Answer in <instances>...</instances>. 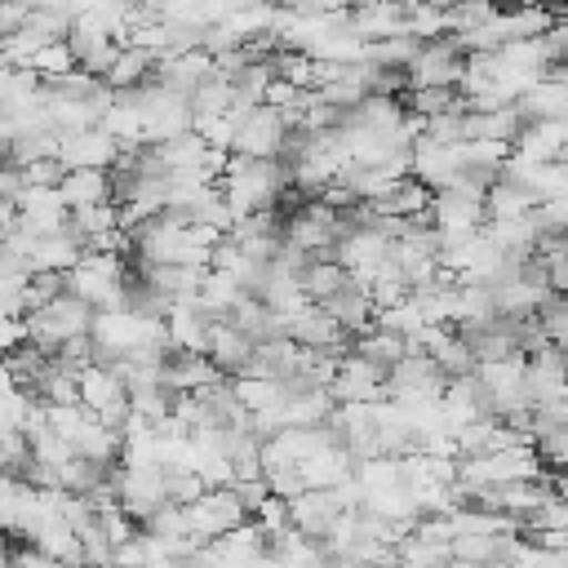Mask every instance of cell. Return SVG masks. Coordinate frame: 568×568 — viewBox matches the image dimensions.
I'll return each mask as SVG.
<instances>
[{
    "label": "cell",
    "mask_w": 568,
    "mask_h": 568,
    "mask_svg": "<svg viewBox=\"0 0 568 568\" xmlns=\"http://www.w3.org/2000/svg\"><path fill=\"white\" fill-rule=\"evenodd\" d=\"M288 164L284 160H244V155H231L226 160V173L217 182L231 217H253V213H271L280 209L284 191H288Z\"/></svg>",
    "instance_id": "6da1fadb"
},
{
    "label": "cell",
    "mask_w": 568,
    "mask_h": 568,
    "mask_svg": "<svg viewBox=\"0 0 568 568\" xmlns=\"http://www.w3.org/2000/svg\"><path fill=\"white\" fill-rule=\"evenodd\" d=\"M67 293L75 302H84L93 315L98 311H120L124 306V288H129V271L124 257L115 253H84L67 275H62Z\"/></svg>",
    "instance_id": "7a4b0ae2"
},
{
    "label": "cell",
    "mask_w": 568,
    "mask_h": 568,
    "mask_svg": "<svg viewBox=\"0 0 568 568\" xmlns=\"http://www.w3.org/2000/svg\"><path fill=\"white\" fill-rule=\"evenodd\" d=\"M138 115H142V146H164V142H178L191 133V102L164 84H142L133 93H124Z\"/></svg>",
    "instance_id": "3957f363"
},
{
    "label": "cell",
    "mask_w": 568,
    "mask_h": 568,
    "mask_svg": "<svg viewBox=\"0 0 568 568\" xmlns=\"http://www.w3.org/2000/svg\"><path fill=\"white\" fill-rule=\"evenodd\" d=\"M22 324H27V342L40 346L44 355H53L58 346H67V342H75V337H89L93 311H89L84 302H75L71 293H62V297H53V302L27 311Z\"/></svg>",
    "instance_id": "277c9868"
},
{
    "label": "cell",
    "mask_w": 568,
    "mask_h": 568,
    "mask_svg": "<svg viewBox=\"0 0 568 568\" xmlns=\"http://www.w3.org/2000/svg\"><path fill=\"white\" fill-rule=\"evenodd\" d=\"M280 240H284V248H293V253L306 257V262L333 257V248H337V240H342V213H333V209H324L320 200H311V204L284 213Z\"/></svg>",
    "instance_id": "5b68a950"
},
{
    "label": "cell",
    "mask_w": 568,
    "mask_h": 568,
    "mask_svg": "<svg viewBox=\"0 0 568 568\" xmlns=\"http://www.w3.org/2000/svg\"><path fill=\"white\" fill-rule=\"evenodd\" d=\"M240 524H248V510L240 506V497L231 488H209L204 497H195L186 506V528H191V541L195 546H209V541H222L226 532H235Z\"/></svg>",
    "instance_id": "8992f818"
},
{
    "label": "cell",
    "mask_w": 568,
    "mask_h": 568,
    "mask_svg": "<svg viewBox=\"0 0 568 568\" xmlns=\"http://www.w3.org/2000/svg\"><path fill=\"white\" fill-rule=\"evenodd\" d=\"M115 506L133 519V524H146L160 506H169V493H164V470L160 466H115Z\"/></svg>",
    "instance_id": "52a82bcc"
},
{
    "label": "cell",
    "mask_w": 568,
    "mask_h": 568,
    "mask_svg": "<svg viewBox=\"0 0 568 568\" xmlns=\"http://www.w3.org/2000/svg\"><path fill=\"white\" fill-rule=\"evenodd\" d=\"M284 142H288V124L280 111L271 106H253L240 115L235 124V146L231 155H244V160H284Z\"/></svg>",
    "instance_id": "ba28073f"
},
{
    "label": "cell",
    "mask_w": 568,
    "mask_h": 568,
    "mask_svg": "<svg viewBox=\"0 0 568 568\" xmlns=\"http://www.w3.org/2000/svg\"><path fill=\"white\" fill-rule=\"evenodd\" d=\"M404 75H408V89H453L457 93V84L466 75V53L448 36L430 40V44L417 49V58H413V67Z\"/></svg>",
    "instance_id": "9c48e42d"
},
{
    "label": "cell",
    "mask_w": 568,
    "mask_h": 568,
    "mask_svg": "<svg viewBox=\"0 0 568 568\" xmlns=\"http://www.w3.org/2000/svg\"><path fill=\"white\" fill-rule=\"evenodd\" d=\"M284 333H288V342L293 346H302V351H315V355H346L351 346H346V333H342V324L324 311V306H302L297 315H288L284 320Z\"/></svg>",
    "instance_id": "30bf717a"
},
{
    "label": "cell",
    "mask_w": 568,
    "mask_h": 568,
    "mask_svg": "<svg viewBox=\"0 0 568 568\" xmlns=\"http://www.w3.org/2000/svg\"><path fill=\"white\" fill-rule=\"evenodd\" d=\"M13 213H18V226L31 235H58L67 231V217H71L58 186H18Z\"/></svg>",
    "instance_id": "8fae6325"
},
{
    "label": "cell",
    "mask_w": 568,
    "mask_h": 568,
    "mask_svg": "<svg viewBox=\"0 0 568 568\" xmlns=\"http://www.w3.org/2000/svg\"><path fill=\"white\" fill-rule=\"evenodd\" d=\"M284 506H288V528L302 532L306 541H324L333 532V524L342 519V506H337L333 488H306V493L288 497Z\"/></svg>",
    "instance_id": "7c38bea8"
},
{
    "label": "cell",
    "mask_w": 568,
    "mask_h": 568,
    "mask_svg": "<svg viewBox=\"0 0 568 568\" xmlns=\"http://www.w3.org/2000/svg\"><path fill=\"white\" fill-rule=\"evenodd\" d=\"M120 160V146L102 133V129H84V133H62L58 138V164L67 173L93 169V173H111Z\"/></svg>",
    "instance_id": "4fadbf2b"
},
{
    "label": "cell",
    "mask_w": 568,
    "mask_h": 568,
    "mask_svg": "<svg viewBox=\"0 0 568 568\" xmlns=\"http://www.w3.org/2000/svg\"><path fill=\"white\" fill-rule=\"evenodd\" d=\"M213 315L191 297V302H173L164 311V333H169V351L173 355H204L209 351V333H213Z\"/></svg>",
    "instance_id": "5bb4252c"
},
{
    "label": "cell",
    "mask_w": 568,
    "mask_h": 568,
    "mask_svg": "<svg viewBox=\"0 0 568 568\" xmlns=\"http://www.w3.org/2000/svg\"><path fill=\"white\" fill-rule=\"evenodd\" d=\"M328 395H333V404H377V399H386V373H377L373 364H364L359 355L346 351L337 359Z\"/></svg>",
    "instance_id": "9a60e30c"
},
{
    "label": "cell",
    "mask_w": 568,
    "mask_h": 568,
    "mask_svg": "<svg viewBox=\"0 0 568 568\" xmlns=\"http://www.w3.org/2000/svg\"><path fill=\"white\" fill-rule=\"evenodd\" d=\"M297 475H302V484L306 488H337V484H346L351 475H355V457L337 444V435L328 430L302 462H297Z\"/></svg>",
    "instance_id": "2e32d148"
},
{
    "label": "cell",
    "mask_w": 568,
    "mask_h": 568,
    "mask_svg": "<svg viewBox=\"0 0 568 568\" xmlns=\"http://www.w3.org/2000/svg\"><path fill=\"white\" fill-rule=\"evenodd\" d=\"M408 160H413V178H417L430 195L444 191V186H453L457 173L466 169V164H462V146H435V142H426V138H417V142L408 146Z\"/></svg>",
    "instance_id": "e0dca14e"
},
{
    "label": "cell",
    "mask_w": 568,
    "mask_h": 568,
    "mask_svg": "<svg viewBox=\"0 0 568 568\" xmlns=\"http://www.w3.org/2000/svg\"><path fill=\"white\" fill-rule=\"evenodd\" d=\"M253 337H244L235 324H226V320H217L213 324V333H209V364L226 377V382H235V377H244L248 373V364H253Z\"/></svg>",
    "instance_id": "ac0fdd59"
},
{
    "label": "cell",
    "mask_w": 568,
    "mask_h": 568,
    "mask_svg": "<svg viewBox=\"0 0 568 568\" xmlns=\"http://www.w3.org/2000/svg\"><path fill=\"white\" fill-rule=\"evenodd\" d=\"M75 390H80V408L93 413V417H102V413L129 404V390H124V382H120V373H115L111 364H89V368H80V373H75Z\"/></svg>",
    "instance_id": "d6986e66"
},
{
    "label": "cell",
    "mask_w": 568,
    "mask_h": 568,
    "mask_svg": "<svg viewBox=\"0 0 568 568\" xmlns=\"http://www.w3.org/2000/svg\"><path fill=\"white\" fill-rule=\"evenodd\" d=\"M346 27L355 40L364 44H377V40H390V36H408V22H404V4H359V9H346Z\"/></svg>",
    "instance_id": "ffe728a7"
},
{
    "label": "cell",
    "mask_w": 568,
    "mask_h": 568,
    "mask_svg": "<svg viewBox=\"0 0 568 568\" xmlns=\"http://www.w3.org/2000/svg\"><path fill=\"white\" fill-rule=\"evenodd\" d=\"M213 75V58L204 49H191V53H173V58H160L155 62V84L182 93L191 102V93Z\"/></svg>",
    "instance_id": "44dd1931"
},
{
    "label": "cell",
    "mask_w": 568,
    "mask_h": 568,
    "mask_svg": "<svg viewBox=\"0 0 568 568\" xmlns=\"http://www.w3.org/2000/svg\"><path fill=\"white\" fill-rule=\"evenodd\" d=\"M537 204H541V195L532 186L510 182V178H493L488 191H484V222H519Z\"/></svg>",
    "instance_id": "7402d4cb"
},
{
    "label": "cell",
    "mask_w": 568,
    "mask_h": 568,
    "mask_svg": "<svg viewBox=\"0 0 568 568\" xmlns=\"http://www.w3.org/2000/svg\"><path fill=\"white\" fill-rule=\"evenodd\" d=\"M324 311L342 324V333H346V337H351V333H355V337H359V333H368V328H373V320H377V306H373L368 288H364V284H355L351 275H346V284L324 302Z\"/></svg>",
    "instance_id": "603a6c76"
},
{
    "label": "cell",
    "mask_w": 568,
    "mask_h": 568,
    "mask_svg": "<svg viewBox=\"0 0 568 568\" xmlns=\"http://www.w3.org/2000/svg\"><path fill=\"white\" fill-rule=\"evenodd\" d=\"M36 519H40V510H36V488H31L27 479H9V475H0V528H4V532H18V537L31 541Z\"/></svg>",
    "instance_id": "cb8c5ba5"
},
{
    "label": "cell",
    "mask_w": 568,
    "mask_h": 568,
    "mask_svg": "<svg viewBox=\"0 0 568 568\" xmlns=\"http://www.w3.org/2000/svg\"><path fill=\"white\" fill-rule=\"evenodd\" d=\"M515 111L524 115V124H550V120H568V84L559 75H541L519 102Z\"/></svg>",
    "instance_id": "d4e9b609"
},
{
    "label": "cell",
    "mask_w": 568,
    "mask_h": 568,
    "mask_svg": "<svg viewBox=\"0 0 568 568\" xmlns=\"http://www.w3.org/2000/svg\"><path fill=\"white\" fill-rule=\"evenodd\" d=\"M462 133H466V142H501V146H515V138L524 133V115L515 106L466 111L462 115Z\"/></svg>",
    "instance_id": "484cf974"
},
{
    "label": "cell",
    "mask_w": 568,
    "mask_h": 568,
    "mask_svg": "<svg viewBox=\"0 0 568 568\" xmlns=\"http://www.w3.org/2000/svg\"><path fill=\"white\" fill-rule=\"evenodd\" d=\"M67 44H71V53H75V71H84V75H93V80H106V71H111L115 58H120V44L106 40V36H98V31L71 27V31H67Z\"/></svg>",
    "instance_id": "4316f807"
},
{
    "label": "cell",
    "mask_w": 568,
    "mask_h": 568,
    "mask_svg": "<svg viewBox=\"0 0 568 568\" xmlns=\"http://www.w3.org/2000/svg\"><path fill=\"white\" fill-rule=\"evenodd\" d=\"M138 280H142L164 306H173V302H191V297L200 293L204 271H191V266H142Z\"/></svg>",
    "instance_id": "83f0119b"
},
{
    "label": "cell",
    "mask_w": 568,
    "mask_h": 568,
    "mask_svg": "<svg viewBox=\"0 0 568 568\" xmlns=\"http://www.w3.org/2000/svg\"><path fill=\"white\" fill-rule=\"evenodd\" d=\"M58 195H62L67 213L93 209V204H111V173H93V169L67 173V178L58 182Z\"/></svg>",
    "instance_id": "f1b7e54d"
},
{
    "label": "cell",
    "mask_w": 568,
    "mask_h": 568,
    "mask_svg": "<svg viewBox=\"0 0 568 568\" xmlns=\"http://www.w3.org/2000/svg\"><path fill=\"white\" fill-rule=\"evenodd\" d=\"M155 80V58L146 53V49H120V58H115V67L106 71V89L111 93H133V89H142V84H151Z\"/></svg>",
    "instance_id": "f546056e"
},
{
    "label": "cell",
    "mask_w": 568,
    "mask_h": 568,
    "mask_svg": "<svg viewBox=\"0 0 568 568\" xmlns=\"http://www.w3.org/2000/svg\"><path fill=\"white\" fill-rule=\"evenodd\" d=\"M351 355H359V359L373 364L377 373H390L408 351H404V337H395V333H386V328H368V333H359V337L351 342Z\"/></svg>",
    "instance_id": "4dcf8cb0"
},
{
    "label": "cell",
    "mask_w": 568,
    "mask_h": 568,
    "mask_svg": "<svg viewBox=\"0 0 568 568\" xmlns=\"http://www.w3.org/2000/svg\"><path fill=\"white\" fill-rule=\"evenodd\" d=\"M395 564L399 568H448L453 564V546H444V541H426V537H417L413 528L395 541Z\"/></svg>",
    "instance_id": "1f68e13d"
},
{
    "label": "cell",
    "mask_w": 568,
    "mask_h": 568,
    "mask_svg": "<svg viewBox=\"0 0 568 568\" xmlns=\"http://www.w3.org/2000/svg\"><path fill=\"white\" fill-rule=\"evenodd\" d=\"M297 284H302V293H306V302H315V306H324L342 284H346V271L333 262V257H315V262H306L302 266V275H297Z\"/></svg>",
    "instance_id": "d6a6232c"
},
{
    "label": "cell",
    "mask_w": 568,
    "mask_h": 568,
    "mask_svg": "<svg viewBox=\"0 0 568 568\" xmlns=\"http://www.w3.org/2000/svg\"><path fill=\"white\" fill-rule=\"evenodd\" d=\"M231 390H235V404H240L248 417H257V413H271V408L284 399V382H271V377H253V373L235 377V382H231Z\"/></svg>",
    "instance_id": "836d02e7"
},
{
    "label": "cell",
    "mask_w": 568,
    "mask_h": 568,
    "mask_svg": "<svg viewBox=\"0 0 568 568\" xmlns=\"http://www.w3.org/2000/svg\"><path fill=\"white\" fill-rule=\"evenodd\" d=\"M315 98L328 106V111H337V115H351L364 98H368V89H364V80H359V67H346L337 80H328V84H320L315 89Z\"/></svg>",
    "instance_id": "e575fe53"
},
{
    "label": "cell",
    "mask_w": 568,
    "mask_h": 568,
    "mask_svg": "<svg viewBox=\"0 0 568 568\" xmlns=\"http://www.w3.org/2000/svg\"><path fill=\"white\" fill-rule=\"evenodd\" d=\"M240 284L231 280V275H222V271H204V280H200V293H195V302L213 315V320H226L235 306H240Z\"/></svg>",
    "instance_id": "d590c367"
},
{
    "label": "cell",
    "mask_w": 568,
    "mask_h": 568,
    "mask_svg": "<svg viewBox=\"0 0 568 568\" xmlns=\"http://www.w3.org/2000/svg\"><path fill=\"white\" fill-rule=\"evenodd\" d=\"M27 71H36V80H40V84H58V80L75 75V53H71V44H67V40H53V44H44V49L31 58V67H27Z\"/></svg>",
    "instance_id": "8d00e7d4"
},
{
    "label": "cell",
    "mask_w": 568,
    "mask_h": 568,
    "mask_svg": "<svg viewBox=\"0 0 568 568\" xmlns=\"http://www.w3.org/2000/svg\"><path fill=\"white\" fill-rule=\"evenodd\" d=\"M67 231H71L80 244H89V240H98V235H111V231H120V222H115V204L75 209V213L67 217Z\"/></svg>",
    "instance_id": "74e56055"
},
{
    "label": "cell",
    "mask_w": 568,
    "mask_h": 568,
    "mask_svg": "<svg viewBox=\"0 0 568 568\" xmlns=\"http://www.w3.org/2000/svg\"><path fill=\"white\" fill-rule=\"evenodd\" d=\"M164 493H169V501H173V506H182V510H186L195 497H204V484H200L191 470H173V475H164Z\"/></svg>",
    "instance_id": "f35d334b"
},
{
    "label": "cell",
    "mask_w": 568,
    "mask_h": 568,
    "mask_svg": "<svg viewBox=\"0 0 568 568\" xmlns=\"http://www.w3.org/2000/svg\"><path fill=\"white\" fill-rule=\"evenodd\" d=\"M111 568H146V537H142V528L111 550Z\"/></svg>",
    "instance_id": "ab89813d"
},
{
    "label": "cell",
    "mask_w": 568,
    "mask_h": 568,
    "mask_svg": "<svg viewBox=\"0 0 568 568\" xmlns=\"http://www.w3.org/2000/svg\"><path fill=\"white\" fill-rule=\"evenodd\" d=\"M67 178V169L58 160H36L22 169V186H58Z\"/></svg>",
    "instance_id": "60d3db41"
},
{
    "label": "cell",
    "mask_w": 568,
    "mask_h": 568,
    "mask_svg": "<svg viewBox=\"0 0 568 568\" xmlns=\"http://www.w3.org/2000/svg\"><path fill=\"white\" fill-rule=\"evenodd\" d=\"M537 448V457L541 462H550L555 470H568V426L564 430H555V435H546L541 444H532Z\"/></svg>",
    "instance_id": "b9f144b4"
},
{
    "label": "cell",
    "mask_w": 568,
    "mask_h": 568,
    "mask_svg": "<svg viewBox=\"0 0 568 568\" xmlns=\"http://www.w3.org/2000/svg\"><path fill=\"white\" fill-rule=\"evenodd\" d=\"M231 493L240 497V506L248 510V519L257 515V506L271 497V488H266V479H244V484H231Z\"/></svg>",
    "instance_id": "7bdbcfd3"
},
{
    "label": "cell",
    "mask_w": 568,
    "mask_h": 568,
    "mask_svg": "<svg viewBox=\"0 0 568 568\" xmlns=\"http://www.w3.org/2000/svg\"><path fill=\"white\" fill-rule=\"evenodd\" d=\"M31 9H36V4H0V40L18 36V31L31 22Z\"/></svg>",
    "instance_id": "ee69618b"
},
{
    "label": "cell",
    "mask_w": 568,
    "mask_h": 568,
    "mask_svg": "<svg viewBox=\"0 0 568 568\" xmlns=\"http://www.w3.org/2000/svg\"><path fill=\"white\" fill-rule=\"evenodd\" d=\"M18 346H27V324L22 320H0V355H13Z\"/></svg>",
    "instance_id": "f6af8a7d"
},
{
    "label": "cell",
    "mask_w": 568,
    "mask_h": 568,
    "mask_svg": "<svg viewBox=\"0 0 568 568\" xmlns=\"http://www.w3.org/2000/svg\"><path fill=\"white\" fill-rule=\"evenodd\" d=\"M550 493H555L559 501H568V470H555V479H550Z\"/></svg>",
    "instance_id": "bcb514c9"
},
{
    "label": "cell",
    "mask_w": 568,
    "mask_h": 568,
    "mask_svg": "<svg viewBox=\"0 0 568 568\" xmlns=\"http://www.w3.org/2000/svg\"><path fill=\"white\" fill-rule=\"evenodd\" d=\"M448 568H479V564H457V559H453V564H448Z\"/></svg>",
    "instance_id": "7dc6e473"
}]
</instances>
